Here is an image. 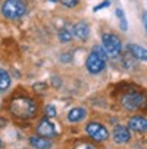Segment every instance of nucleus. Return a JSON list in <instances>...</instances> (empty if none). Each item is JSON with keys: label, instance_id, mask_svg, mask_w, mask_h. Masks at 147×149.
Listing matches in <instances>:
<instances>
[{"label": "nucleus", "instance_id": "1", "mask_svg": "<svg viewBox=\"0 0 147 149\" xmlns=\"http://www.w3.org/2000/svg\"><path fill=\"white\" fill-rule=\"evenodd\" d=\"M10 112L21 120L32 118L37 112V105L30 97H16L10 102Z\"/></svg>", "mask_w": 147, "mask_h": 149}, {"label": "nucleus", "instance_id": "2", "mask_svg": "<svg viewBox=\"0 0 147 149\" xmlns=\"http://www.w3.org/2000/svg\"><path fill=\"white\" fill-rule=\"evenodd\" d=\"M86 65H87L88 72H91V74L101 72L104 70V65H106V52H104V49L96 46L91 50L90 56L87 58V63H86Z\"/></svg>", "mask_w": 147, "mask_h": 149}, {"label": "nucleus", "instance_id": "3", "mask_svg": "<svg viewBox=\"0 0 147 149\" xmlns=\"http://www.w3.org/2000/svg\"><path fill=\"white\" fill-rule=\"evenodd\" d=\"M25 2L24 0H6L2 6V12L8 19H18L25 13Z\"/></svg>", "mask_w": 147, "mask_h": 149}, {"label": "nucleus", "instance_id": "4", "mask_svg": "<svg viewBox=\"0 0 147 149\" xmlns=\"http://www.w3.org/2000/svg\"><path fill=\"white\" fill-rule=\"evenodd\" d=\"M122 105L125 109L128 111H138V109H144L147 106V97L143 93H127L122 97Z\"/></svg>", "mask_w": 147, "mask_h": 149}, {"label": "nucleus", "instance_id": "5", "mask_svg": "<svg viewBox=\"0 0 147 149\" xmlns=\"http://www.w3.org/2000/svg\"><path fill=\"white\" fill-rule=\"evenodd\" d=\"M101 43H103V49L108 55L110 56H116L121 53L122 45H121V40L113 36V34H103L101 36Z\"/></svg>", "mask_w": 147, "mask_h": 149}, {"label": "nucleus", "instance_id": "6", "mask_svg": "<svg viewBox=\"0 0 147 149\" xmlns=\"http://www.w3.org/2000/svg\"><path fill=\"white\" fill-rule=\"evenodd\" d=\"M87 133L96 142H103V140H106L109 137L108 129L104 125H101L100 123H90L87 125Z\"/></svg>", "mask_w": 147, "mask_h": 149}, {"label": "nucleus", "instance_id": "7", "mask_svg": "<svg viewBox=\"0 0 147 149\" xmlns=\"http://www.w3.org/2000/svg\"><path fill=\"white\" fill-rule=\"evenodd\" d=\"M37 134L41 136V137H53L56 134V130H55V125L47 120H41L37 125Z\"/></svg>", "mask_w": 147, "mask_h": 149}, {"label": "nucleus", "instance_id": "8", "mask_svg": "<svg viewBox=\"0 0 147 149\" xmlns=\"http://www.w3.org/2000/svg\"><path fill=\"white\" fill-rule=\"evenodd\" d=\"M130 129L134 130V132H138V133H143V132H147V118L143 117V115H135L133 118H130Z\"/></svg>", "mask_w": 147, "mask_h": 149}, {"label": "nucleus", "instance_id": "9", "mask_svg": "<svg viewBox=\"0 0 147 149\" xmlns=\"http://www.w3.org/2000/svg\"><path fill=\"white\" fill-rule=\"evenodd\" d=\"M113 139H115L116 143H127L131 139L128 127H125V125L115 127V130H113Z\"/></svg>", "mask_w": 147, "mask_h": 149}, {"label": "nucleus", "instance_id": "10", "mask_svg": "<svg viewBox=\"0 0 147 149\" xmlns=\"http://www.w3.org/2000/svg\"><path fill=\"white\" fill-rule=\"evenodd\" d=\"M72 34L75 37H78L79 40H87L90 36V27L87 22H78L74 25L72 28Z\"/></svg>", "mask_w": 147, "mask_h": 149}, {"label": "nucleus", "instance_id": "11", "mask_svg": "<svg viewBox=\"0 0 147 149\" xmlns=\"http://www.w3.org/2000/svg\"><path fill=\"white\" fill-rule=\"evenodd\" d=\"M30 143L35 149H49L52 146V143H50V140H47V137H41V136H32L30 139Z\"/></svg>", "mask_w": 147, "mask_h": 149}, {"label": "nucleus", "instance_id": "12", "mask_svg": "<svg viewBox=\"0 0 147 149\" xmlns=\"http://www.w3.org/2000/svg\"><path fill=\"white\" fill-rule=\"evenodd\" d=\"M84 118H86V109H82V108H74L68 112V120L71 123H78Z\"/></svg>", "mask_w": 147, "mask_h": 149}, {"label": "nucleus", "instance_id": "13", "mask_svg": "<svg viewBox=\"0 0 147 149\" xmlns=\"http://www.w3.org/2000/svg\"><path fill=\"white\" fill-rule=\"evenodd\" d=\"M131 50V55L135 56L137 59H141V61H147V49L138 46V45H130L128 47Z\"/></svg>", "mask_w": 147, "mask_h": 149}, {"label": "nucleus", "instance_id": "14", "mask_svg": "<svg viewBox=\"0 0 147 149\" xmlns=\"http://www.w3.org/2000/svg\"><path fill=\"white\" fill-rule=\"evenodd\" d=\"M10 86V75L8 74V71L0 68V92L8 90Z\"/></svg>", "mask_w": 147, "mask_h": 149}, {"label": "nucleus", "instance_id": "15", "mask_svg": "<svg viewBox=\"0 0 147 149\" xmlns=\"http://www.w3.org/2000/svg\"><path fill=\"white\" fill-rule=\"evenodd\" d=\"M72 31L71 30H62V31H59V40L60 41H63V43H66V41H69L71 38H72Z\"/></svg>", "mask_w": 147, "mask_h": 149}, {"label": "nucleus", "instance_id": "16", "mask_svg": "<svg viewBox=\"0 0 147 149\" xmlns=\"http://www.w3.org/2000/svg\"><path fill=\"white\" fill-rule=\"evenodd\" d=\"M116 16L119 19V22H121V28L124 31H127L128 25H127V19H125V15H124V10L122 9H116Z\"/></svg>", "mask_w": 147, "mask_h": 149}, {"label": "nucleus", "instance_id": "17", "mask_svg": "<svg viewBox=\"0 0 147 149\" xmlns=\"http://www.w3.org/2000/svg\"><path fill=\"white\" fill-rule=\"evenodd\" d=\"M59 2L63 5V6H66V8H75L78 5L79 0H59Z\"/></svg>", "mask_w": 147, "mask_h": 149}, {"label": "nucleus", "instance_id": "18", "mask_svg": "<svg viewBox=\"0 0 147 149\" xmlns=\"http://www.w3.org/2000/svg\"><path fill=\"white\" fill-rule=\"evenodd\" d=\"M46 114H47V117H55V115H56V109H55V106L49 105L47 108H46Z\"/></svg>", "mask_w": 147, "mask_h": 149}, {"label": "nucleus", "instance_id": "19", "mask_svg": "<svg viewBox=\"0 0 147 149\" xmlns=\"http://www.w3.org/2000/svg\"><path fill=\"white\" fill-rule=\"evenodd\" d=\"M104 6H109V2H108V0H106V2H103V3H100V5H97L96 8H93V10H94V12H97V10L103 9Z\"/></svg>", "mask_w": 147, "mask_h": 149}, {"label": "nucleus", "instance_id": "20", "mask_svg": "<svg viewBox=\"0 0 147 149\" xmlns=\"http://www.w3.org/2000/svg\"><path fill=\"white\" fill-rule=\"evenodd\" d=\"M77 149H97L96 146H93V145H88V143H82L81 146H78Z\"/></svg>", "mask_w": 147, "mask_h": 149}, {"label": "nucleus", "instance_id": "21", "mask_svg": "<svg viewBox=\"0 0 147 149\" xmlns=\"http://www.w3.org/2000/svg\"><path fill=\"white\" fill-rule=\"evenodd\" d=\"M144 25H146V30H147V12L144 13Z\"/></svg>", "mask_w": 147, "mask_h": 149}, {"label": "nucleus", "instance_id": "22", "mask_svg": "<svg viewBox=\"0 0 147 149\" xmlns=\"http://www.w3.org/2000/svg\"><path fill=\"white\" fill-rule=\"evenodd\" d=\"M50 2H59V0H50Z\"/></svg>", "mask_w": 147, "mask_h": 149}, {"label": "nucleus", "instance_id": "23", "mask_svg": "<svg viewBox=\"0 0 147 149\" xmlns=\"http://www.w3.org/2000/svg\"><path fill=\"white\" fill-rule=\"evenodd\" d=\"M0 148H2V140H0Z\"/></svg>", "mask_w": 147, "mask_h": 149}]
</instances>
